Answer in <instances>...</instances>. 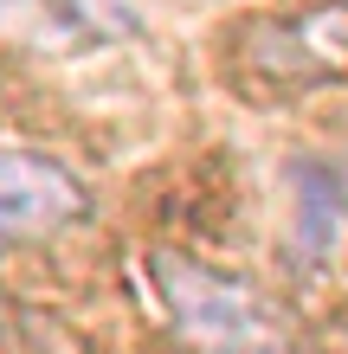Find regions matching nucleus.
<instances>
[{"mask_svg": "<svg viewBox=\"0 0 348 354\" xmlns=\"http://www.w3.org/2000/svg\"><path fill=\"white\" fill-rule=\"evenodd\" d=\"M0 39L33 52H71L97 39V13L84 0H0Z\"/></svg>", "mask_w": 348, "mask_h": 354, "instance_id": "4", "label": "nucleus"}, {"mask_svg": "<svg viewBox=\"0 0 348 354\" xmlns=\"http://www.w3.org/2000/svg\"><path fill=\"white\" fill-rule=\"evenodd\" d=\"M336 225H342V180L329 168H297V258L322 264L336 252Z\"/></svg>", "mask_w": 348, "mask_h": 354, "instance_id": "5", "label": "nucleus"}, {"mask_svg": "<svg viewBox=\"0 0 348 354\" xmlns=\"http://www.w3.org/2000/svg\"><path fill=\"white\" fill-rule=\"evenodd\" d=\"M245 71L271 91H316L329 77H348V0L252 26L245 32Z\"/></svg>", "mask_w": 348, "mask_h": 354, "instance_id": "2", "label": "nucleus"}, {"mask_svg": "<svg viewBox=\"0 0 348 354\" xmlns=\"http://www.w3.org/2000/svg\"><path fill=\"white\" fill-rule=\"evenodd\" d=\"M84 206L91 194L71 168L26 155V149H0V252L65 232V225L84 219Z\"/></svg>", "mask_w": 348, "mask_h": 354, "instance_id": "3", "label": "nucleus"}, {"mask_svg": "<svg viewBox=\"0 0 348 354\" xmlns=\"http://www.w3.org/2000/svg\"><path fill=\"white\" fill-rule=\"evenodd\" d=\"M155 283L174 335L194 354H291V316L258 283L194 264L181 252H155Z\"/></svg>", "mask_w": 348, "mask_h": 354, "instance_id": "1", "label": "nucleus"}]
</instances>
